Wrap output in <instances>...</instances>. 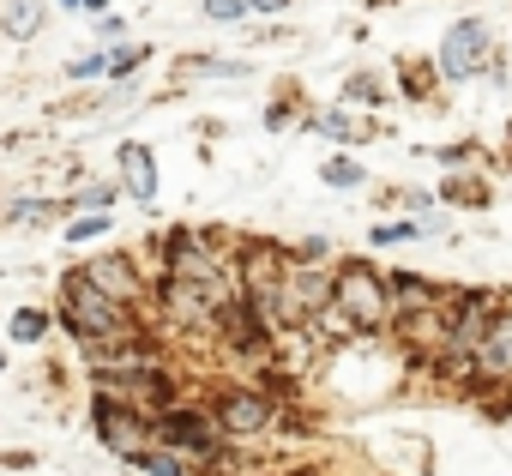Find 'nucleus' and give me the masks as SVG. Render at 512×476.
Returning <instances> with one entry per match:
<instances>
[{
  "label": "nucleus",
  "mask_w": 512,
  "mask_h": 476,
  "mask_svg": "<svg viewBox=\"0 0 512 476\" xmlns=\"http://www.w3.org/2000/svg\"><path fill=\"white\" fill-rule=\"evenodd\" d=\"M55 332H67L85 356H97V350H115V344L139 338V332H145V314L109 302V296L85 278V266H67L61 284H55Z\"/></svg>",
  "instance_id": "nucleus-1"
},
{
  "label": "nucleus",
  "mask_w": 512,
  "mask_h": 476,
  "mask_svg": "<svg viewBox=\"0 0 512 476\" xmlns=\"http://www.w3.org/2000/svg\"><path fill=\"white\" fill-rule=\"evenodd\" d=\"M332 308L356 338H386L392 332V290L386 272L362 254H338L332 266Z\"/></svg>",
  "instance_id": "nucleus-2"
},
{
  "label": "nucleus",
  "mask_w": 512,
  "mask_h": 476,
  "mask_svg": "<svg viewBox=\"0 0 512 476\" xmlns=\"http://www.w3.org/2000/svg\"><path fill=\"white\" fill-rule=\"evenodd\" d=\"M199 404H205L211 428H217L235 452L253 446V440H266V434H278V422H284V404H278L260 380H217Z\"/></svg>",
  "instance_id": "nucleus-3"
},
{
  "label": "nucleus",
  "mask_w": 512,
  "mask_h": 476,
  "mask_svg": "<svg viewBox=\"0 0 512 476\" xmlns=\"http://www.w3.org/2000/svg\"><path fill=\"white\" fill-rule=\"evenodd\" d=\"M157 446L181 452L199 476H217V470L235 458V446L211 428V416H205V404H199V398H181V404H169V410L157 416Z\"/></svg>",
  "instance_id": "nucleus-4"
},
{
  "label": "nucleus",
  "mask_w": 512,
  "mask_h": 476,
  "mask_svg": "<svg viewBox=\"0 0 512 476\" xmlns=\"http://www.w3.org/2000/svg\"><path fill=\"white\" fill-rule=\"evenodd\" d=\"M500 302H506V296H494V290H452V296H446V350H440L434 368H446V374L464 380V368H470V356L482 350V338H488Z\"/></svg>",
  "instance_id": "nucleus-5"
},
{
  "label": "nucleus",
  "mask_w": 512,
  "mask_h": 476,
  "mask_svg": "<svg viewBox=\"0 0 512 476\" xmlns=\"http://www.w3.org/2000/svg\"><path fill=\"white\" fill-rule=\"evenodd\" d=\"M211 344L229 356V362H241V368H272V356H278V332H272V320L253 308V302H241V296H229L223 308H217V320H211Z\"/></svg>",
  "instance_id": "nucleus-6"
},
{
  "label": "nucleus",
  "mask_w": 512,
  "mask_h": 476,
  "mask_svg": "<svg viewBox=\"0 0 512 476\" xmlns=\"http://www.w3.org/2000/svg\"><path fill=\"white\" fill-rule=\"evenodd\" d=\"M91 434L97 446L115 458V464H133L145 446H157V416L127 404V398H109V392H91Z\"/></svg>",
  "instance_id": "nucleus-7"
},
{
  "label": "nucleus",
  "mask_w": 512,
  "mask_h": 476,
  "mask_svg": "<svg viewBox=\"0 0 512 476\" xmlns=\"http://www.w3.org/2000/svg\"><path fill=\"white\" fill-rule=\"evenodd\" d=\"M91 392H109V398H127L151 416H163L169 404H181V374L157 356V362H139V368H91Z\"/></svg>",
  "instance_id": "nucleus-8"
},
{
  "label": "nucleus",
  "mask_w": 512,
  "mask_h": 476,
  "mask_svg": "<svg viewBox=\"0 0 512 476\" xmlns=\"http://www.w3.org/2000/svg\"><path fill=\"white\" fill-rule=\"evenodd\" d=\"M488 67H494V31H488V19H452L446 37L434 43V73L446 85H470Z\"/></svg>",
  "instance_id": "nucleus-9"
},
{
  "label": "nucleus",
  "mask_w": 512,
  "mask_h": 476,
  "mask_svg": "<svg viewBox=\"0 0 512 476\" xmlns=\"http://www.w3.org/2000/svg\"><path fill=\"white\" fill-rule=\"evenodd\" d=\"M85 278H91L109 302H121V308H139V314H145V302H151V272H145V260H139L133 248H97V254L85 260Z\"/></svg>",
  "instance_id": "nucleus-10"
},
{
  "label": "nucleus",
  "mask_w": 512,
  "mask_h": 476,
  "mask_svg": "<svg viewBox=\"0 0 512 476\" xmlns=\"http://www.w3.org/2000/svg\"><path fill=\"white\" fill-rule=\"evenodd\" d=\"M464 380H470V386H512V302H500V314H494L482 350L470 356Z\"/></svg>",
  "instance_id": "nucleus-11"
},
{
  "label": "nucleus",
  "mask_w": 512,
  "mask_h": 476,
  "mask_svg": "<svg viewBox=\"0 0 512 476\" xmlns=\"http://www.w3.org/2000/svg\"><path fill=\"white\" fill-rule=\"evenodd\" d=\"M115 181H121L127 199H139V211H151V205H157V187H163L157 151H151L145 139H121V145H115Z\"/></svg>",
  "instance_id": "nucleus-12"
},
{
  "label": "nucleus",
  "mask_w": 512,
  "mask_h": 476,
  "mask_svg": "<svg viewBox=\"0 0 512 476\" xmlns=\"http://www.w3.org/2000/svg\"><path fill=\"white\" fill-rule=\"evenodd\" d=\"M302 133H320V139H332L338 151H356V145L374 139V121H362L356 109L332 103V109H320V115H302Z\"/></svg>",
  "instance_id": "nucleus-13"
},
{
  "label": "nucleus",
  "mask_w": 512,
  "mask_h": 476,
  "mask_svg": "<svg viewBox=\"0 0 512 476\" xmlns=\"http://www.w3.org/2000/svg\"><path fill=\"white\" fill-rule=\"evenodd\" d=\"M386 290H392V320L446 302V284H440V278H422V272H410V266H392V272H386Z\"/></svg>",
  "instance_id": "nucleus-14"
},
{
  "label": "nucleus",
  "mask_w": 512,
  "mask_h": 476,
  "mask_svg": "<svg viewBox=\"0 0 512 476\" xmlns=\"http://www.w3.org/2000/svg\"><path fill=\"white\" fill-rule=\"evenodd\" d=\"M434 199H440L446 211H488V205H494V187H488V175H464V169H452V175H440Z\"/></svg>",
  "instance_id": "nucleus-15"
},
{
  "label": "nucleus",
  "mask_w": 512,
  "mask_h": 476,
  "mask_svg": "<svg viewBox=\"0 0 512 476\" xmlns=\"http://www.w3.org/2000/svg\"><path fill=\"white\" fill-rule=\"evenodd\" d=\"M61 217H73L67 193H13L0 205V223H61Z\"/></svg>",
  "instance_id": "nucleus-16"
},
{
  "label": "nucleus",
  "mask_w": 512,
  "mask_h": 476,
  "mask_svg": "<svg viewBox=\"0 0 512 476\" xmlns=\"http://www.w3.org/2000/svg\"><path fill=\"white\" fill-rule=\"evenodd\" d=\"M338 103H344V109H356V115L386 109V103H392V79H386V73H374V67H356V73L338 85Z\"/></svg>",
  "instance_id": "nucleus-17"
},
{
  "label": "nucleus",
  "mask_w": 512,
  "mask_h": 476,
  "mask_svg": "<svg viewBox=\"0 0 512 476\" xmlns=\"http://www.w3.org/2000/svg\"><path fill=\"white\" fill-rule=\"evenodd\" d=\"M49 25V0H0V37L7 43H31Z\"/></svg>",
  "instance_id": "nucleus-18"
},
{
  "label": "nucleus",
  "mask_w": 512,
  "mask_h": 476,
  "mask_svg": "<svg viewBox=\"0 0 512 476\" xmlns=\"http://www.w3.org/2000/svg\"><path fill=\"white\" fill-rule=\"evenodd\" d=\"M7 338H13V344H25V350L49 344V338H55V308H37V302L13 308V314H7Z\"/></svg>",
  "instance_id": "nucleus-19"
},
{
  "label": "nucleus",
  "mask_w": 512,
  "mask_h": 476,
  "mask_svg": "<svg viewBox=\"0 0 512 476\" xmlns=\"http://www.w3.org/2000/svg\"><path fill=\"white\" fill-rule=\"evenodd\" d=\"M320 187L356 193V187H368V163H362L356 151H326V157H320Z\"/></svg>",
  "instance_id": "nucleus-20"
},
{
  "label": "nucleus",
  "mask_w": 512,
  "mask_h": 476,
  "mask_svg": "<svg viewBox=\"0 0 512 476\" xmlns=\"http://www.w3.org/2000/svg\"><path fill=\"white\" fill-rule=\"evenodd\" d=\"M410 242H428V229H422V217H380L374 229H368V248L374 254H392V248H410Z\"/></svg>",
  "instance_id": "nucleus-21"
},
{
  "label": "nucleus",
  "mask_w": 512,
  "mask_h": 476,
  "mask_svg": "<svg viewBox=\"0 0 512 476\" xmlns=\"http://www.w3.org/2000/svg\"><path fill=\"white\" fill-rule=\"evenodd\" d=\"M103 235H115V211H73L67 229H61V242L67 248H97Z\"/></svg>",
  "instance_id": "nucleus-22"
},
{
  "label": "nucleus",
  "mask_w": 512,
  "mask_h": 476,
  "mask_svg": "<svg viewBox=\"0 0 512 476\" xmlns=\"http://www.w3.org/2000/svg\"><path fill=\"white\" fill-rule=\"evenodd\" d=\"M175 73H181V79H247L253 67H247V61H229V55H181Z\"/></svg>",
  "instance_id": "nucleus-23"
},
{
  "label": "nucleus",
  "mask_w": 512,
  "mask_h": 476,
  "mask_svg": "<svg viewBox=\"0 0 512 476\" xmlns=\"http://www.w3.org/2000/svg\"><path fill=\"white\" fill-rule=\"evenodd\" d=\"M127 470H133V476H199V470H193L181 452H169V446H145Z\"/></svg>",
  "instance_id": "nucleus-24"
},
{
  "label": "nucleus",
  "mask_w": 512,
  "mask_h": 476,
  "mask_svg": "<svg viewBox=\"0 0 512 476\" xmlns=\"http://www.w3.org/2000/svg\"><path fill=\"white\" fill-rule=\"evenodd\" d=\"M127 193H121V181H79L73 193H67V205L73 211H115Z\"/></svg>",
  "instance_id": "nucleus-25"
},
{
  "label": "nucleus",
  "mask_w": 512,
  "mask_h": 476,
  "mask_svg": "<svg viewBox=\"0 0 512 476\" xmlns=\"http://www.w3.org/2000/svg\"><path fill=\"white\" fill-rule=\"evenodd\" d=\"M145 61H151V43H115L109 49V85H127Z\"/></svg>",
  "instance_id": "nucleus-26"
},
{
  "label": "nucleus",
  "mask_w": 512,
  "mask_h": 476,
  "mask_svg": "<svg viewBox=\"0 0 512 476\" xmlns=\"http://www.w3.org/2000/svg\"><path fill=\"white\" fill-rule=\"evenodd\" d=\"M428 73H434V61H428V67H422V61H398V67H392V91L428 103V97H434V91H428Z\"/></svg>",
  "instance_id": "nucleus-27"
},
{
  "label": "nucleus",
  "mask_w": 512,
  "mask_h": 476,
  "mask_svg": "<svg viewBox=\"0 0 512 476\" xmlns=\"http://www.w3.org/2000/svg\"><path fill=\"white\" fill-rule=\"evenodd\" d=\"M284 248H290V266H338V254H332L326 235H308V242H284Z\"/></svg>",
  "instance_id": "nucleus-28"
},
{
  "label": "nucleus",
  "mask_w": 512,
  "mask_h": 476,
  "mask_svg": "<svg viewBox=\"0 0 512 476\" xmlns=\"http://www.w3.org/2000/svg\"><path fill=\"white\" fill-rule=\"evenodd\" d=\"M67 79L73 85H91V79H109V49H85L67 61Z\"/></svg>",
  "instance_id": "nucleus-29"
},
{
  "label": "nucleus",
  "mask_w": 512,
  "mask_h": 476,
  "mask_svg": "<svg viewBox=\"0 0 512 476\" xmlns=\"http://www.w3.org/2000/svg\"><path fill=\"white\" fill-rule=\"evenodd\" d=\"M284 97H272L266 103V127L272 133H284V127H302V115H296V85H278Z\"/></svg>",
  "instance_id": "nucleus-30"
},
{
  "label": "nucleus",
  "mask_w": 512,
  "mask_h": 476,
  "mask_svg": "<svg viewBox=\"0 0 512 476\" xmlns=\"http://www.w3.org/2000/svg\"><path fill=\"white\" fill-rule=\"evenodd\" d=\"M428 157L452 175V169H464V163H482V145H476V139H458V145H434Z\"/></svg>",
  "instance_id": "nucleus-31"
},
{
  "label": "nucleus",
  "mask_w": 512,
  "mask_h": 476,
  "mask_svg": "<svg viewBox=\"0 0 512 476\" xmlns=\"http://www.w3.org/2000/svg\"><path fill=\"white\" fill-rule=\"evenodd\" d=\"M398 211L404 217H434L440 199H434V187H398Z\"/></svg>",
  "instance_id": "nucleus-32"
},
{
  "label": "nucleus",
  "mask_w": 512,
  "mask_h": 476,
  "mask_svg": "<svg viewBox=\"0 0 512 476\" xmlns=\"http://www.w3.org/2000/svg\"><path fill=\"white\" fill-rule=\"evenodd\" d=\"M199 13H205L211 25H241V19H247V0H199Z\"/></svg>",
  "instance_id": "nucleus-33"
},
{
  "label": "nucleus",
  "mask_w": 512,
  "mask_h": 476,
  "mask_svg": "<svg viewBox=\"0 0 512 476\" xmlns=\"http://www.w3.org/2000/svg\"><path fill=\"white\" fill-rule=\"evenodd\" d=\"M121 37H127V19H121V13H103V19H97V49H115Z\"/></svg>",
  "instance_id": "nucleus-34"
},
{
  "label": "nucleus",
  "mask_w": 512,
  "mask_h": 476,
  "mask_svg": "<svg viewBox=\"0 0 512 476\" xmlns=\"http://www.w3.org/2000/svg\"><path fill=\"white\" fill-rule=\"evenodd\" d=\"M43 458L31 452V446H7V452H0V470H37Z\"/></svg>",
  "instance_id": "nucleus-35"
},
{
  "label": "nucleus",
  "mask_w": 512,
  "mask_h": 476,
  "mask_svg": "<svg viewBox=\"0 0 512 476\" xmlns=\"http://www.w3.org/2000/svg\"><path fill=\"white\" fill-rule=\"evenodd\" d=\"M296 0H247V19H284Z\"/></svg>",
  "instance_id": "nucleus-36"
},
{
  "label": "nucleus",
  "mask_w": 512,
  "mask_h": 476,
  "mask_svg": "<svg viewBox=\"0 0 512 476\" xmlns=\"http://www.w3.org/2000/svg\"><path fill=\"white\" fill-rule=\"evenodd\" d=\"M85 13H91V19H103V13H115V0H85Z\"/></svg>",
  "instance_id": "nucleus-37"
},
{
  "label": "nucleus",
  "mask_w": 512,
  "mask_h": 476,
  "mask_svg": "<svg viewBox=\"0 0 512 476\" xmlns=\"http://www.w3.org/2000/svg\"><path fill=\"white\" fill-rule=\"evenodd\" d=\"M272 476H320V470H308V464H296V470H272Z\"/></svg>",
  "instance_id": "nucleus-38"
},
{
  "label": "nucleus",
  "mask_w": 512,
  "mask_h": 476,
  "mask_svg": "<svg viewBox=\"0 0 512 476\" xmlns=\"http://www.w3.org/2000/svg\"><path fill=\"white\" fill-rule=\"evenodd\" d=\"M55 7H61V13H85V0H55Z\"/></svg>",
  "instance_id": "nucleus-39"
},
{
  "label": "nucleus",
  "mask_w": 512,
  "mask_h": 476,
  "mask_svg": "<svg viewBox=\"0 0 512 476\" xmlns=\"http://www.w3.org/2000/svg\"><path fill=\"white\" fill-rule=\"evenodd\" d=\"M506 163H512V121H506Z\"/></svg>",
  "instance_id": "nucleus-40"
},
{
  "label": "nucleus",
  "mask_w": 512,
  "mask_h": 476,
  "mask_svg": "<svg viewBox=\"0 0 512 476\" xmlns=\"http://www.w3.org/2000/svg\"><path fill=\"white\" fill-rule=\"evenodd\" d=\"M0 380H7V350H0Z\"/></svg>",
  "instance_id": "nucleus-41"
},
{
  "label": "nucleus",
  "mask_w": 512,
  "mask_h": 476,
  "mask_svg": "<svg viewBox=\"0 0 512 476\" xmlns=\"http://www.w3.org/2000/svg\"><path fill=\"white\" fill-rule=\"evenodd\" d=\"M0 205H7V199H0Z\"/></svg>",
  "instance_id": "nucleus-42"
}]
</instances>
